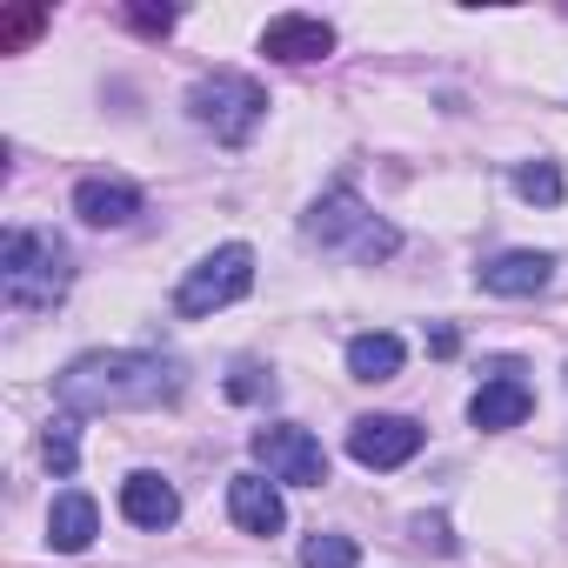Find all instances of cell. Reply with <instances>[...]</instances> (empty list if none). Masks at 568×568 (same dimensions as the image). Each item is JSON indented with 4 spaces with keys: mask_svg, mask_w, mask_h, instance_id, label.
Listing matches in <instances>:
<instances>
[{
    "mask_svg": "<svg viewBox=\"0 0 568 568\" xmlns=\"http://www.w3.org/2000/svg\"><path fill=\"white\" fill-rule=\"evenodd\" d=\"M181 388V368L161 362V355H134V348H114V355H81L54 395L68 415H108V408H154Z\"/></svg>",
    "mask_w": 568,
    "mask_h": 568,
    "instance_id": "6da1fadb",
    "label": "cell"
},
{
    "mask_svg": "<svg viewBox=\"0 0 568 568\" xmlns=\"http://www.w3.org/2000/svg\"><path fill=\"white\" fill-rule=\"evenodd\" d=\"M68 247L48 234V227H14L8 247H0V288H8V308L14 315H41L68 295Z\"/></svg>",
    "mask_w": 568,
    "mask_h": 568,
    "instance_id": "7a4b0ae2",
    "label": "cell"
},
{
    "mask_svg": "<svg viewBox=\"0 0 568 568\" xmlns=\"http://www.w3.org/2000/svg\"><path fill=\"white\" fill-rule=\"evenodd\" d=\"M308 241H322V247H342V254H355V261H388L395 247H402V234L355 194V187H328L322 201H315V214H308Z\"/></svg>",
    "mask_w": 568,
    "mask_h": 568,
    "instance_id": "3957f363",
    "label": "cell"
},
{
    "mask_svg": "<svg viewBox=\"0 0 568 568\" xmlns=\"http://www.w3.org/2000/svg\"><path fill=\"white\" fill-rule=\"evenodd\" d=\"M187 114H194L221 148H241V141L261 128L267 94H261V81H247V74H207V81H194Z\"/></svg>",
    "mask_w": 568,
    "mask_h": 568,
    "instance_id": "277c9868",
    "label": "cell"
},
{
    "mask_svg": "<svg viewBox=\"0 0 568 568\" xmlns=\"http://www.w3.org/2000/svg\"><path fill=\"white\" fill-rule=\"evenodd\" d=\"M254 288V247H241V241H227V247H214L201 267H187V281H181V295H174V308L187 315V322H207L214 308H227V302H241Z\"/></svg>",
    "mask_w": 568,
    "mask_h": 568,
    "instance_id": "5b68a950",
    "label": "cell"
},
{
    "mask_svg": "<svg viewBox=\"0 0 568 568\" xmlns=\"http://www.w3.org/2000/svg\"><path fill=\"white\" fill-rule=\"evenodd\" d=\"M247 448H254V462L274 481H295V488H322L328 481V448L308 428H288V422H281V428H254Z\"/></svg>",
    "mask_w": 568,
    "mask_h": 568,
    "instance_id": "8992f818",
    "label": "cell"
},
{
    "mask_svg": "<svg viewBox=\"0 0 568 568\" xmlns=\"http://www.w3.org/2000/svg\"><path fill=\"white\" fill-rule=\"evenodd\" d=\"M422 422H408V415H362L355 428H348V455L362 462V468H402V462H415L422 455Z\"/></svg>",
    "mask_w": 568,
    "mask_h": 568,
    "instance_id": "52a82bcc",
    "label": "cell"
},
{
    "mask_svg": "<svg viewBox=\"0 0 568 568\" xmlns=\"http://www.w3.org/2000/svg\"><path fill=\"white\" fill-rule=\"evenodd\" d=\"M261 54L267 61H288V68L322 61V54H335V28L315 21V14H281V21L261 28Z\"/></svg>",
    "mask_w": 568,
    "mask_h": 568,
    "instance_id": "ba28073f",
    "label": "cell"
},
{
    "mask_svg": "<svg viewBox=\"0 0 568 568\" xmlns=\"http://www.w3.org/2000/svg\"><path fill=\"white\" fill-rule=\"evenodd\" d=\"M548 274H555L548 254H535V247H508V254L481 261V288H488V295H541V288H548Z\"/></svg>",
    "mask_w": 568,
    "mask_h": 568,
    "instance_id": "9c48e42d",
    "label": "cell"
},
{
    "mask_svg": "<svg viewBox=\"0 0 568 568\" xmlns=\"http://www.w3.org/2000/svg\"><path fill=\"white\" fill-rule=\"evenodd\" d=\"M74 214H81L88 227H128V221L141 214V187H128V181H101V174H88V181L74 187Z\"/></svg>",
    "mask_w": 568,
    "mask_h": 568,
    "instance_id": "30bf717a",
    "label": "cell"
},
{
    "mask_svg": "<svg viewBox=\"0 0 568 568\" xmlns=\"http://www.w3.org/2000/svg\"><path fill=\"white\" fill-rule=\"evenodd\" d=\"M528 408H535L528 382H515V375H495V382H481V388H475V402H468V422H475V428H521V422H528Z\"/></svg>",
    "mask_w": 568,
    "mask_h": 568,
    "instance_id": "8fae6325",
    "label": "cell"
},
{
    "mask_svg": "<svg viewBox=\"0 0 568 568\" xmlns=\"http://www.w3.org/2000/svg\"><path fill=\"white\" fill-rule=\"evenodd\" d=\"M121 515H128L134 528H174L181 495H174L161 475H128V481H121Z\"/></svg>",
    "mask_w": 568,
    "mask_h": 568,
    "instance_id": "7c38bea8",
    "label": "cell"
},
{
    "mask_svg": "<svg viewBox=\"0 0 568 568\" xmlns=\"http://www.w3.org/2000/svg\"><path fill=\"white\" fill-rule=\"evenodd\" d=\"M94 528H101V508H94V495H81V488L54 495V508H48V541H54L61 555H81V548L94 541Z\"/></svg>",
    "mask_w": 568,
    "mask_h": 568,
    "instance_id": "4fadbf2b",
    "label": "cell"
},
{
    "mask_svg": "<svg viewBox=\"0 0 568 568\" xmlns=\"http://www.w3.org/2000/svg\"><path fill=\"white\" fill-rule=\"evenodd\" d=\"M227 508H234V521H241L247 535H274L281 521H288L281 495H274L261 475H234V481H227Z\"/></svg>",
    "mask_w": 568,
    "mask_h": 568,
    "instance_id": "5bb4252c",
    "label": "cell"
},
{
    "mask_svg": "<svg viewBox=\"0 0 568 568\" xmlns=\"http://www.w3.org/2000/svg\"><path fill=\"white\" fill-rule=\"evenodd\" d=\"M348 375L355 382H395L402 375V335H355L348 342Z\"/></svg>",
    "mask_w": 568,
    "mask_h": 568,
    "instance_id": "9a60e30c",
    "label": "cell"
},
{
    "mask_svg": "<svg viewBox=\"0 0 568 568\" xmlns=\"http://www.w3.org/2000/svg\"><path fill=\"white\" fill-rule=\"evenodd\" d=\"M41 462H48L54 475H74V462H81V422H74V415H54V422L41 428Z\"/></svg>",
    "mask_w": 568,
    "mask_h": 568,
    "instance_id": "2e32d148",
    "label": "cell"
},
{
    "mask_svg": "<svg viewBox=\"0 0 568 568\" xmlns=\"http://www.w3.org/2000/svg\"><path fill=\"white\" fill-rule=\"evenodd\" d=\"M515 194L535 201V207H555V201H561V168H555V161H521V168H515Z\"/></svg>",
    "mask_w": 568,
    "mask_h": 568,
    "instance_id": "e0dca14e",
    "label": "cell"
},
{
    "mask_svg": "<svg viewBox=\"0 0 568 568\" xmlns=\"http://www.w3.org/2000/svg\"><path fill=\"white\" fill-rule=\"evenodd\" d=\"M48 21H54L48 8H8V14H0V54H21Z\"/></svg>",
    "mask_w": 568,
    "mask_h": 568,
    "instance_id": "ac0fdd59",
    "label": "cell"
},
{
    "mask_svg": "<svg viewBox=\"0 0 568 568\" xmlns=\"http://www.w3.org/2000/svg\"><path fill=\"white\" fill-rule=\"evenodd\" d=\"M302 568H355V541L348 535H308V548H302Z\"/></svg>",
    "mask_w": 568,
    "mask_h": 568,
    "instance_id": "d6986e66",
    "label": "cell"
},
{
    "mask_svg": "<svg viewBox=\"0 0 568 568\" xmlns=\"http://www.w3.org/2000/svg\"><path fill=\"white\" fill-rule=\"evenodd\" d=\"M121 21H128L134 34H148V41H161V34L174 28V8H121Z\"/></svg>",
    "mask_w": 568,
    "mask_h": 568,
    "instance_id": "ffe728a7",
    "label": "cell"
},
{
    "mask_svg": "<svg viewBox=\"0 0 568 568\" xmlns=\"http://www.w3.org/2000/svg\"><path fill=\"white\" fill-rule=\"evenodd\" d=\"M415 541H422V548H435V555H455V535H448V521H442V515H415Z\"/></svg>",
    "mask_w": 568,
    "mask_h": 568,
    "instance_id": "44dd1931",
    "label": "cell"
},
{
    "mask_svg": "<svg viewBox=\"0 0 568 568\" xmlns=\"http://www.w3.org/2000/svg\"><path fill=\"white\" fill-rule=\"evenodd\" d=\"M227 395H234V402H261V395H274V382H261L254 368H241V375L227 382Z\"/></svg>",
    "mask_w": 568,
    "mask_h": 568,
    "instance_id": "7402d4cb",
    "label": "cell"
},
{
    "mask_svg": "<svg viewBox=\"0 0 568 568\" xmlns=\"http://www.w3.org/2000/svg\"><path fill=\"white\" fill-rule=\"evenodd\" d=\"M455 348H462V335H455V328H448V322H442V328H435V335H428V355H442V362H448V355H455Z\"/></svg>",
    "mask_w": 568,
    "mask_h": 568,
    "instance_id": "603a6c76",
    "label": "cell"
}]
</instances>
